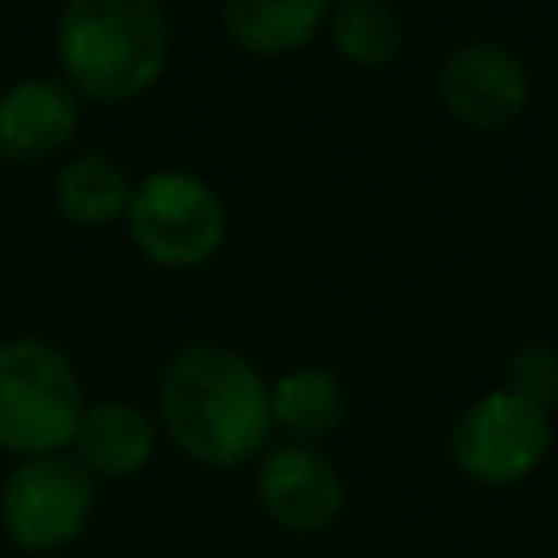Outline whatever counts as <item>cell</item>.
Wrapping results in <instances>:
<instances>
[{"instance_id":"cell-12","label":"cell","mask_w":558,"mask_h":558,"mask_svg":"<svg viewBox=\"0 0 558 558\" xmlns=\"http://www.w3.org/2000/svg\"><path fill=\"white\" fill-rule=\"evenodd\" d=\"M327 4L323 0H227L222 4V26L227 35L262 57L292 52L314 39L323 26Z\"/></svg>"},{"instance_id":"cell-5","label":"cell","mask_w":558,"mask_h":558,"mask_svg":"<svg viewBox=\"0 0 558 558\" xmlns=\"http://www.w3.org/2000/svg\"><path fill=\"white\" fill-rule=\"evenodd\" d=\"M549 440L554 427L545 405L510 388H488L458 414L449 432V458L466 480L501 488L527 480L545 462Z\"/></svg>"},{"instance_id":"cell-6","label":"cell","mask_w":558,"mask_h":558,"mask_svg":"<svg viewBox=\"0 0 558 558\" xmlns=\"http://www.w3.org/2000/svg\"><path fill=\"white\" fill-rule=\"evenodd\" d=\"M92 510H96V484L70 453L22 458L0 488L4 532L35 554L78 541Z\"/></svg>"},{"instance_id":"cell-9","label":"cell","mask_w":558,"mask_h":558,"mask_svg":"<svg viewBox=\"0 0 558 558\" xmlns=\"http://www.w3.org/2000/svg\"><path fill=\"white\" fill-rule=\"evenodd\" d=\"M78 126V96L57 78H17L0 92V153L35 161L57 153Z\"/></svg>"},{"instance_id":"cell-14","label":"cell","mask_w":558,"mask_h":558,"mask_svg":"<svg viewBox=\"0 0 558 558\" xmlns=\"http://www.w3.org/2000/svg\"><path fill=\"white\" fill-rule=\"evenodd\" d=\"M327 39L331 48L362 70L388 65L405 44V22L384 0H340L327 9Z\"/></svg>"},{"instance_id":"cell-2","label":"cell","mask_w":558,"mask_h":558,"mask_svg":"<svg viewBox=\"0 0 558 558\" xmlns=\"http://www.w3.org/2000/svg\"><path fill=\"white\" fill-rule=\"evenodd\" d=\"M57 61L83 96L131 100L170 61V17L157 0H70L57 13Z\"/></svg>"},{"instance_id":"cell-10","label":"cell","mask_w":558,"mask_h":558,"mask_svg":"<svg viewBox=\"0 0 558 558\" xmlns=\"http://www.w3.org/2000/svg\"><path fill=\"white\" fill-rule=\"evenodd\" d=\"M74 462L92 475H135L148 466L157 432L153 418L131 401H92L74 423Z\"/></svg>"},{"instance_id":"cell-8","label":"cell","mask_w":558,"mask_h":558,"mask_svg":"<svg viewBox=\"0 0 558 558\" xmlns=\"http://www.w3.org/2000/svg\"><path fill=\"white\" fill-rule=\"evenodd\" d=\"M262 510L288 532H323L344 510V480L314 445H266L253 475Z\"/></svg>"},{"instance_id":"cell-7","label":"cell","mask_w":558,"mask_h":558,"mask_svg":"<svg viewBox=\"0 0 558 558\" xmlns=\"http://www.w3.org/2000/svg\"><path fill=\"white\" fill-rule=\"evenodd\" d=\"M436 92L458 122L475 131H501L523 118L532 100V74L514 48L497 39H466L440 61Z\"/></svg>"},{"instance_id":"cell-3","label":"cell","mask_w":558,"mask_h":558,"mask_svg":"<svg viewBox=\"0 0 558 558\" xmlns=\"http://www.w3.org/2000/svg\"><path fill=\"white\" fill-rule=\"evenodd\" d=\"M83 414V384L70 357L35 336L0 344V449L61 453Z\"/></svg>"},{"instance_id":"cell-15","label":"cell","mask_w":558,"mask_h":558,"mask_svg":"<svg viewBox=\"0 0 558 558\" xmlns=\"http://www.w3.org/2000/svg\"><path fill=\"white\" fill-rule=\"evenodd\" d=\"M501 375H506L510 392H519V397H527V401L549 410V401L558 392V362H554V349L545 340L514 344L506 353V362H501Z\"/></svg>"},{"instance_id":"cell-1","label":"cell","mask_w":558,"mask_h":558,"mask_svg":"<svg viewBox=\"0 0 558 558\" xmlns=\"http://www.w3.org/2000/svg\"><path fill=\"white\" fill-rule=\"evenodd\" d=\"M161 423L170 440L205 466H240L270 445V384L262 371L227 349L196 340L161 371Z\"/></svg>"},{"instance_id":"cell-4","label":"cell","mask_w":558,"mask_h":558,"mask_svg":"<svg viewBox=\"0 0 558 558\" xmlns=\"http://www.w3.org/2000/svg\"><path fill=\"white\" fill-rule=\"evenodd\" d=\"M126 227L157 266H201L227 240L222 196L192 170H153L131 187Z\"/></svg>"},{"instance_id":"cell-11","label":"cell","mask_w":558,"mask_h":558,"mask_svg":"<svg viewBox=\"0 0 558 558\" xmlns=\"http://www.w3.org/2000/svg\"><path fill=\"white\" fill-rule=\"evenodd\" d=\"M344 384L327 366H292L270 384V423L292 432L296 445L331 436L344 418Z\"/></svg>"},{"instance_id":"cell-13","label":"cell","mask_w":558,"mask_h":558,"mask_svg":"<svg viewBox=\"0 0 558 558\" xmlns=\"http://www.w3.org/2000/svg\"><path fill=\"white\" fill-rule=\"evenodd\" d=\"M131 179L126 170L105 157V153H78L70 157L57 179H52V201L57 209L78 222V227H105V222H118L126 214V201H131Z\"/></svg>"}]
</instances>
